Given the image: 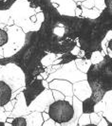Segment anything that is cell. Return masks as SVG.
I'll use <instances>...</instances> for the list:
<instances>
[{
    "instance_id": "cell-27",
    "label": "cell",
    "mask_w": 112,
    "mask_h": 126,
    "mask_svg": "<svg viewBox=\"0 0 112 126\" xmlns=\"http://www.w3.org/2000/svg\"><path fill=\"white\" fill-rule=\"evenodd\" d=\"M4 2H5V0H0V9H3V8H1V5H2Z\"/></svg>"
},
{
    "instance_id": "cell-19",
    "label": "cell",
    "mask_w": 112,
    "mask_h": 126,
    "mask_svg": "<svg viewBox=\"0 0 112 126\" xmlns=\"http://www.w3.org/2000/svg\"><path fill=\"white\" fill-rule=\"evenodd\" d=\"M61 125L62 126H79L78 125V119L75 118L74 116H73V118L69 120V121H67V122H65V123H62Z\"/></svg>"
},
{
    "instance_id": "cell-7",
    "label": "cell",
    "mask_w": 112,
    "mask_h": 126,
    "mask_svg": "<svg viewBox=\"0 0 112 126\" xmlns=\"http://www.w3.org/2000/svg\"><path fill=\"white\" fill-rule=\"evenodd\" d=\"M103 101L106 104L103 111V117L106 118L109 122H112V91L104 95Z\"/></svg>"
},
{
    "instance_id": "cell-24",
    "label": "cell",
    "mask_w": 112,
    "mask_h": 126,
    "mask_svg": "<svg viewBox=\"0 0 112 126\" xmlns=\"http://www.w3.org/2000/svg\"><path fill=\"white\" fill-rule=\"evenodd\" d=\"M42 117H43L44 121H46V120H50V115H49V113H48V112H46V111L42 112Z\"/></svg>"
},
{
    "instance_id": "cell-25",
    "label": "cell",
    "mask_w": 112,
    "mask_h": 126,
    "mask_svg": "<svg viewBox=\"0 0 112 126\" xmlns=\"http://www.w3.org/2000/svg\"><path fill=\"white\" fill-rule=\"evenodd\" d=\"M13 118H11V117H10V118H7V122H10V123H12V122H13Z\"/></svg>"
},
{
    "instance_id": "cell-4",
    "label": "cell",
    "mask_w": 112,
    "mask_h": 126,
    "mask_svg": "<svg viewBox=\"0 0 112 126\" xmlns=\"http://www.w3.org/2000/svg\"><path fill=\"white\" fill-rule=\"evenodd\" d=\"M16 99V103L14 105V108L11 113V118H17V117H25L27 115L31 113V111L29 110L28 105L26 103L25 97L22 93H19V95L15 98ZM9 117V118H10Z\"/></svg>"
},
{
    "instance_id": "cell-22",
    "label": "cell",
    "mask_w": 112,
    "mask_h": 126,
    "mask_svg": "<svg viewBox=\"0 0 112 126\" xmlns=\"http://www.w3.org/2000/svg\"><path fill=\"white\" fill-rule=\"evenodd\" d=\"M42 126H56V122L53 120L50 119V120L44 121V123H43V125Z\"/></svg>"
},
{
    "instance_id": "cell-20",
    "label": "cell",
    "mask_w": 112,
    "mask_h": 126,
    "mask_svg": "<svg viewBox=\"0 0 112 126\" xmlns=\"http://www.w3.org/2000/svg\"><path fill=\"white\" fill-rule=\"evenodd\" d=\"M77 57L74 56V55H72V54H70V53H69V54H66V55H64V59H63V63H70L71 61H73L74 59H76Z\"/></svg>"
},
{
    "instance_id": "cell-10",
    "label": "cell",
    "mask_w": 112,
    "mask_h": 126,
    "mask_svg": "<svg viewBox=\"0 0 112 126\" xmlns=\"http://www.w3.org/2000/svg\"><path fill=\"white\" fill-rule=\"evenodd\" d=\"M72 106L74 109V117L79 119V117L83 114V101H80L77 97H72Z\"/></svg>"
},
{
    "instance_id": "cell-29",
    "label": "cell",
    "mask_w": 112,
    "mask_h": 126,
    "mask_svg": "<svg viewBox=\"0 0 112 126\" xmlns=\"http://www.w3.org/2000/svg\"><path fill=\"white\" fill-rule=\"evenodd\" d=\"M0 126H5L4 125V122H0Z\"/></svg>"
},
{
    "instance_id": "cell-16",
    "label": "cell",
    "mask_w": 112,
    "mask_h": 126,
    "mask_svg": "<svg viewBox=\"0 0 112 126\" xmlns=\"http://www.w3.org/2000/svg\"><path fill=\"white\" fill-rule=\"evenodd\" d=\"M51 92H52V96H53L54 101L65 100V98H66V96L63 94V93H61L60 91H58V90H54V89H52V90H51Z\"/></svg>"
},
{
    "instance_id": "cell-17",
    "label": "cell",
    "mask_w": 112,
    "mask_h": 126,
    "mask_svg": "<svg viewBox=\"0 0 112 126\" xmlns=\"http://www.w3.org/2000/svg\"><path fill=\"white\" fill-rule=\"evenodd\" d=\"M15 103H16V99H13V100H11L9 101L6 105H4L3 107H4L5 111H7V112H12L13 110V108H14Z\"/></svg>"
},
{
    "instance_id": "cell-15",
    "label": "cell",
    "mask_w": 112,
    "mask_h": 126,
    "mask_svg": "<svg viewBox=\"0 0 112 126\" xmlns=\"http://www.w3.org/2000/svg\"><path fill=\"white\" fill-rule=\"evenodd\" d=\"M12 124H13V126H27V121H26L25 117L14 118Z\"/></svg>"
},
{
    "instance_id": "cell-21",
    "label": "cell",
    "mask_w": 112,
    "mask_h": 126,
    "mask_svg": "<svg viewBox=\"0 0 112 126\" xmlns=\"http://www.w3.org/2000/svg\"><path fill=\"white\" fill-rule=\"evenodd\" d=\"M7 117L6 116V111L3 106H0V122H5L7 120Z\"/></svg>"
},
{
    "instance_id": "cell-9",
    "label": "cell",
    "mask_w": 112,
    "mask_h": 126,
    "mask_svg": "<svg viewBox=\"0 0 112 126\" xmlns=\"http://www.w3.org/2000/svg\"><path fill=\"white\" fill-rule=\"evenodd\" d=\"M97 103L96 100L93 97H89L86 99L85 101H83V113L86 114H91L94 112V107L95 104Z\"/></svg>"
},
{
    "instance_id": "cell-3",
    "label": "cell",
    "mask_w": 112,
    "mask_h": 126,
    "mask_svg": "<svg viewBox=\"0 0 112 126\" xmlns=\"http://www.w3.org/2000/svg\"><path fill=\"white\" fill-rule=\"evenodd\" d=\"M44 90L45 86L43 84V80H40L38 78L35 81H32L31 83L26 84L23 89V95L25 97L27 105L29 106Z\"/></svg>"
},
{
    "instance_id": "cell-1",
    "label": "cell",
    "mask_w": 112,
    "mask_h": 126,
    "mask_svg": "<svg viewBox=\"0 0 112 126\" xmlns=\"http://www.w3.org/2000/svg\"><path fill=\"white\" fill-rule=\"evenodd\" d=\"M49 115L50 119L58 123H65L69 121L74 116V109L72 103L66 100L54 101L50 103L49 108Z\"/></svg>"
},
{
    "instance_id": "cell-28",
    "label": "cell",
    "mask_w": 112,
    "mask_h": 126,
    "mask_svg": "<svg viewBox=\"0 0 112 126\" xmlns=\"http://www.w3.org/2000/svg\"><path fill=\"white\" fill-rule=\"evenodd\" d=\"M84 126H97V125H95V124H92V123H89V124H87V125H84Z\"/></svg>"
},
{
    "instance_id": "cell-23",
    "label": "cell",
    "mask_w": 112,
    "mask_h": 126,
    "mask_svg": "<svg viewBox=\"0 0 112 126\" xmlns=\"http://www.w3.org/2000/svg\"><path fill=\"white\" fill-rule=\"evenodd\" d=\"M107 125H108V120H106V118H104V117L101 119L99 123L97 124V126H107Z\"/></svg>"
},
{
    "instance_id": "cell-26",
    "label": "cell",
    "mask_w": 112,
    "mask_h": 126,
    "mask_svg": "<svg viewBox=\"0 0 112 126\" xmlns=\"http://www.w3.org/2000/svg\"><path fill=\"white\" fill-rule=\"evenodd\" d=\"M4 125H5V126H13V124H12V123H10V122H7V121H5V122H4Z\"/></svg>"
},
{
    "instance_id": "cell-6",
    "label": "cell",
    "mask_w": 112,
    "mask_h": 126,
    "mask_svg": "<svg viewBox=\"0 0 112 126\" xmlns=\"http://www.w3.org/2000/svg\"><path fill=\"white\" fill-rule=\"evenodd\" d=\"M13 89L4 81L0 80V106L6 105L12 100Z\"/></svg>"
},
{
    "instance_id": "cell-18",
    "label": "cell",
    "mask_w": 112,
    "mask_h": 126,
    "mask_svg": "<svg viewBox=\"0 0 112 126\" xmlns=\"http://www.w3.org/2000/svg\"><path fill=\"white\" fill-rule=\"evenodd\" d=\"M105 101H98L96 104H95V107H94V112H96V113H99V112H103L104 111V109H105Z\"/></svg>"
},
{
    "instance_id": "cell-12",
    "label": "cell",
    "mask_w": 112,
    "mask_h": 126,
    "mask_svg": "<svg viewBox=\"0 0 112 126\" xmlns=\"http://www.w3.org/2000/svg\"><path fill=\"white\" fill-rule=\"evenodd\" d=\"M9 38H10L9 33L2 28H0V47H4L9 43Z\"/></svg>"
},
{
    "instance_id": "cell-5",
    "label": "cell",
    "mask_w": 112,
    "mask_h": 126,
    "mask_svg": "<svg viewBox=\"0 0 112 126\" xmlns=\"http://www.w3.org/2000/svg\"><path fill=\"white\" fill-rule=\"evenodd\" d=\"M50 87L51 89H54V90H58L60 91L61 93L65 95L66 97L67 96H73V92H72V84L69 82V81H66V80H54V81H51L50 82Z\"/></svg>"
},
{
    "instance_id": "cell-11",
    "label": "cell",
    "mask_w": 112,
    "mask_h": 126,
    "mask_svg": "<svg viewBox=\"0 0 112 126\" xmlns=\"http://www.w3.org/2000/svg\"><path fill=\"white\" fill-rule=\"evenodd\" d=\"M103 49L109 58H112V37L106 39V42L103 46Z\"/></svg>"
},
{
    "instance_id": "cell-2",
    "label": "cell",
    "mask_w": 112,
    "mask_h": 126,
    "mask_svg": "<svg viewBox=\"0 0 112 126\" xmlns=\"http://www.w3.org/2000/svg\"><path fill=\"white\" fill-rule=\"evenodd\" d=\"M53 101H54V99L52 96V92L50 90H46V91L44 90L28 106V108L31 112L37 111V112L42 113L44 111H46L49 113V108H50V103H52Z\"/></svg>"
},
{
    "instance_id": "cell-8",
    "label": "cell",
    "mask_w": 112,
    "mask_h": 126,
    "mask_svg": "<svg viewBox=\"0 0 112 126\" xmlns=\"http://www.w3.org/2000/svg\"><path fill=\"white\" fill-rule=\"evenodd\" d=\"M27 126H42L44 123L43 117L41 112L33 111L31 112L29 115L25 116Z\"/></svg>"
},
{
    "instance_id": "cell-14",
    "label": "cell",
    "mask_w": 112,
    "mask_h": 126,
    "mask_svg": "<svg viewBox=\"0 0 112 126\" xmlns=\"http://www.w3.org/2000/svg\"><path fill=\"white\" fill-rule=\"evenodd\" d=\"M89 118H90V123L97 125L101 119L103 118V112H99V113L93 112V113L89 114Z\"/></svg>"
},
{
    "instance_id": "cell-13",
    "label": "cell",
    "mask_w": 112,
    "mask_h": 126,
    "mask_svg": "<svg viewBox=\"0 0 112 126\" xmlns=\"http://www.w3.org/2000/svg\"><path fill=\"white\" fill-rule=\"evenodd\" d=\"M90 123V118H89V114L83 113L78 119V125L84 126L87 125Z\"/></svg>"
}]
</instances>
